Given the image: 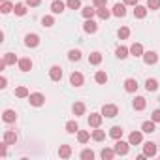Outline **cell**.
Wrapping results in <instances>:
<instances>
[{
	"label": "cell",
	"mask_w": 160,
	"mask_h": 160,
	"mask_svg": "<svg viewBox=\"0 0 160 160\" xmlns=\"http://www.w3.org/2000/svg\"><path fill=\"white\" fill-rule=\"evenodd\" d=\"M102 115L108 117V119H113V117L119 115V108H117L115 104H104V108H102Z\"/></svg>",
	"instance_id": "1"
},
{
	"label": "cell",
	"mask_w": 160,
	"mask_h": 160,
	"mask_svg": "<svg viewBox=\"0 0 160 160\" xmlns=\"http://www.w3.org/2000/svg\"><path fill=\"white\" fill-rule=\"evenodd\" d=\"M28 102H30V106L40 108V106H43V104H45V96H43L42 92H32V94L28 96Z\"/></svg>",
	"instance_id": "2"
},
{
	"label": "cell",
	"mask_w": 160,
	"mask_h": 160,
	"mask_svg": "<svg viewBox=\"0 0 160 160\" xmlns=\"http://www.w3.org/2000/svg\"><path fill=\"white\" fill-rule=\"evenodd\" d=\"M143 62H145L147 66H152V64L158 62V55H156L154 51H145V53H143Z\"/></svg>",
	"instance_id": "3"
},
{
	"label": "cell",
	"mask_w": 160,
	"mask_h": 160,
	"mask_svg": "<svg viewBox=\"0 0 160 160\" xmlns=\"http://www.w3.org/2000/svg\"><path fill=\"white\" fill-rule=\"evenodd\" d=\"M83 81H85L83 73H79V72H72V75H70V83H72L73 87H81V85H83Z\"/></svg>",
	"instance_id": "4"
},
{
	"label": "cell",
	"mask_w": 160,
	"mask_h": 160,
	"mask_svg": "<svg viewBox=\"0 0 160 160\" xmlns=\"http://www.w3.org/2000/svg\"><path fill=\"white\" fill-rule=\"evenodd\" d=\"M25 45L27 47H38L40 45V36L38 34H27L25 36Z\"/></svg>",
	"instance_id": "5"
},
{
	"label": "cell",
	"mask_w": 160,
	"mask_h": 160,
	"mask_svg": "<svg viewBox=\"0 0 160 160\" xmlns=\"http://www.w3.org/2000/svg\"><path fill=\"white\" fill-rule=\"evenodd\" d=\"M102 119H104L102 113H91V117H89V126H92V128H100Z\"/></svg>",
	"instance_id": "6"
},
{
	"label": "cell",
	"mask_w": 160,
	"mask_h": 160,
	"mask_svg": "<svg viewBox=\"0 0 160 160\" xmlns=\"http://www.w3.org/2000/svg\"><path fill=\"white\" fill-rule=\"evenodd\" d=\"M128 145H130V143H126V141H122V139H117V143H115V152L121 154V156L128 154Z\"/></svg>",
	"instance_id": "7"
},
{
	"label": "cell",
	"mask_w": 160,
	"mask_h": 160,
	"mask_svg": "<svg viewBox=\"0 0 160 160\" xmlns=\"http://www.w3.org/2000/svg\"><path fill=\"white\" fill-rule=\"evenodd\" d=\"M49 79H51V81H60V79H62V68L60 66H51Z\"/></svg>",
	"instance_id": "8"
},
{
	"label": "cell",
	"mask_w": 160,
	"mask_h": 160,
	"mask_svg": "<svg viewBox=\"0 0 160 160\" xmlns=\"http://www.w3.org/2000/svg\"><path fill=\"white\" fill-rule=\"evenodd\" d=\"M138 87H139L138 81H136V79H132V77H128L126 81H124V91H126V92H136Z\"/></svg>",
	"instance_id": "9"
},
{
	"label": "cell",
	"mask_w": 160,
	"mask_h": 160,
	"mask_svg": "<svg viewBox=\"0 0 160 160\" xmlns=\"http://www.w3.org/2000/svg\"><path fill=\"white\" fill-rule=\"evenodd\" d=\"M111 13L115 17H124L126 15V4H115L113 10H111Z\"/></svg>",
	"instance_id": "10"
},
{
	"label": "cell",
	"mask_w": 160,
	"mask_h": 160,
	"mask_svg": "<svg viewBox=\"0 0 160 160\" xmlns=\"http://www.w3.org/2000/svg\"><path fill=\"white\" fill-rule=\"evenodd\" d=\"M83 30H85L87 34H94V32L98 30V25H96L92 19H87V21H85V25H83Z\"/></svg>",
	"instance_id": "11"
},
{
	"label": "cell",
	"mask_w": 160,
	"mask_h": 160,
	"mask_svg": "<svg viewBox=\"0 0 160 160\" xmlns=\"http://www.w3.org/2000/svg\"><path fill=\"white\" fill-rule=\"evenodd\" d=\"M15 119H17V115H15V111H13V109H6V111L2 113V121H4V122H8V124L15 122Z\"/></svg>",
	"instance_id": "12"
},
{
	"label": "cell",
	"mask_w": 160,
	"mask_h": 160,
	"mask_svg": "<svg viewBox=\"0 0 160 160\" xmlns=\"http://www.w3.org/2000/svg\"><path fill=\"white\" fill-rule=\"evenodd\" d=\"M143 141V134L141 132H132L130 136H128V143L130 145H139Z\"/></svg>",
	"instance_id": "13"
},
{
	"label": "cell",
	"mask_w": 160,
	"mask_h": 160,
	"mask_svg": "<svg viewBox=\"0 0 160 160\" xmlns=\"http://www.w3.org/2000/svg\"><path fill=\"white\" fill-rule=\"evenodd\" d=\"M143 152H145V156H154V154H156V145H154L152 141L143 143Z\"/></svg>",
	"instance_id": "14"
},
{
	"label": "cell",
	"mask_w": 160,
	"mask_h": 160,
	"mask_svg": "<svg viewBox=\"0 0 160 160\" xmlns=\"http://www.w3.org/2000/svg\"><path fill=\"white\" fill-rule=\"evenodd\" d=\"M143 53L145 51H143V45L141 43H132L130 45V55L132 57H143Z\"/></svg>",
	"instance_id": "15"
},
{
	"label": "cell",
	"mask_w": 160,
	"mask_h": 160,
	"mask_svg": "<svg viewBox=\"0 0 160 160\" xmlns=\"http://www.w3.org/2000/svg\"><path fill=\"white\" fill-rule=\"evenodd\" d=\"M19 70L21 72H30L32 70V60L30 58H19Z\"/></svg>",
	"instance_id": "16"
},
{
	"label": "cell",
	"mask_w": 160,
	"mask_h": 160,
	"mask_svg": "<svg viewBox=\"0 0 160 160\" xmlns=\"http://www.w3.org/2000/svg\"><path fill=\"white\" fill-rule=\"evenodd\" d=\"M154 128H156V122H154L152 119H151V121H145V122L141 124V132H145V134H152Z\"/></svg>",
	"instance_id": "17"
},
{
	"label": "cell",
	"mask_w": 160,
	"mask_h": 160,
	"mask_svg": "<svg viewBox=\"0 0 160 160\" xmlns=\"http://www.w3.org/2000/svg\"><path fill=\"white\" fill-rule=\"evenodd\" d=\"M4 141H6L8 145H15V141H17V134H15L13 130H6V132H4Z\"/></svg>",
	"instance_id": "18"
},
{
	"label": "cell",
	"mask_w": 160,
	"mask_h": 160,
	"mask_svg": "<svg viewBox=\"0 0 160 160\" xmlns=\"http://www.w3.org/2000/svg\"><path fill=\"white\" fill-rule=\"evenodd\" d=\"M145 15H147V8L145 6H134V17L136 19H145Z\"/></svg>",
	"instance_id": "19"
},
{
	"label": "cell",
	"mask_w": 160,
	"mask_h": 160,
	"mask_svg": "<svg viewBox=\"0 0 160 160\" xmlns=\"http://www.w3.org/2000/svg\"><path fill=\"white\" fill-rule=\"evenodd\" d=\"M64 8H66L64 2H60V0H53V4H51V12L53 13H62Z\"/></svg>",
	"instance_id": "20"
},
{
	"label": "cell",
	"mask_w": 160,
	"mask_h": 160,
	"mask_svg": "<svg viewBox=\"0 0 160 160\" xmlns=\"http://www.w3.org/2000/svg\"><path fill=\"white\" fill-rule=\"evenodd\" d=\"M96 15H98L100 19H104V21H106V19H109L113 13H111V12L106 8V6H102V8H96Z\"/></svg>",
	"instance_id": "21"
},
{
	"label": "cell",
	"mask_w": 160,
	"mask_h": 160,
	"mask_svg": "<svg viewBox=\"0 0 160 160\" xmlns=\"http://www.w3.org/2000/svg\"><path fill=\"white\" fill-rule=\"evenodd\" d=\"M100 62H102V53L94 51V53H91V55H89V64H92V66H98Z\"/></svg>",
	"instance_id": "22"
},
{
	"label": "cell",
	"mask_w": 160,
	"mask_h": 160,
	"mask_svg": "<svg viewBox=\"0 0 160 160\" xmlns=\"http://www.w3.org/2000/svg\"><path fill=\"white\" fill-rule=\"evenodd\" d=\"M94 81H96L98 85H106V83H108V73H106V72H102V70H100V72H96Z\"/></svg>",
	"instance_id": "23"
},
{
	"label": "cell",
	"mask_w": 160,
	"mask_h": 160,
	"mask_svg": "<svg viewBox=\"0 0 160 160\" xmlns=\"http://www.w3.org/2000/svg\"><path fill=\"white\" fill-rule=\"evenodd\" d=\"M72 109H73V115H75V117H79V115H85V104H83V102H75Z\"/></svg>",
	"instance_id": "24"
},
{
	"label": "cell",
	"mask_w": 160,
	"mask_h": 160,
	"mask_svg": "<svg viewBox=\"0 0 160 160\" xmlns=\"http://www.w3.org/2000/svg\"><path fill=\"white\" fill-rule=\"evenodd\" d=\"M145 106H147V102H145L143 96H138V98L134 100V109H136V111H143Z\"/></svg>",
	"instance_id": "25"
},
{
	"label": "cell",
	"mask_w": 160,
	"mask_h": 160,
	"mask_svg": "<svg viewBox=\"0 0 160 160\" xmlns=\"http://www.w3.org/2000/svg\"><path fill=\"white\" fill-rule=\"evenodd\" d=\"M145 89L149 91V92H154V91H158V81H156V79H147V81H145Z\"/></svg>",
	"instance_id": "26"
},
{
	"label": "cell",
	"mask_w": 160,
	"mask_h": 160,
	"mask_svg": "<svg viewBox=\"0 0 160 160\" xmlns=\"http://www.w3.org/2000/svg\"><path fill=\"white\" fill-rule=\"evenodd\" d=\"M91 139V132H87V130H79L77 132V141L79 143H87Z\"/></svg>",
	"instance_id": "27"
},
{
	"label": "cell",
	"mask_w": 160,
	"mask_h": 160,
	"mask_svg": "<svg viewBox=\"0 0 160 160\" xmlns=\"http://www.w3.org/2000/svg\"><path fill=\"white\" fill-rule=\"evenodd\" d=\"M58 154H60V158H70L72 156V147L70 145H60Z\"/></svg>",
	"instance_id": "28"
},
{
	"label": "cell",
	"mask_w": 160,
	"mask_h": 160,
	"mask_svg": "<svg viewBox=\"0 0 160 160\" xmlns=\"http://www.w3.org/2000/svg\"><path fill=\"white\" fill-rule=\"evenodd\" d=\"M81 13H83V17H85V19H92V17L96 15V8L87 6V8H83V10H81Z\"/></svg>",
	"instance_id": "29"
},
{
	"label": "cell",
	"mask_w": 160,
	"mask_h": 160,
	"mask_svg": "<svg viewBox=\"0 0 160 160\" xmlns=\"http://www.w3.org/2000/svg\"><path fill=\"white\" fill-rule=\"evenodd\" d=\"M122 132H124V130H122L121 126H113V128L109 130V136H111L113 139H121V138H122Z\"/></svg>",
	"instance_id": "30"
},
{
	"label": "cell",
	"mask_w": 160,
	"mask_h": 160,
	"mask_svg": "<svg viewBox=\"0 0 160 160\" xmlns=\"http://www.w3.org/2000/svg\"><path fill=\"white\" fill-rule=\"evenodd\" d=\"M128 53H130V49H128V47H124V45H119V47H117V51H115V55H117L119 58H126V57H128Z\"/></svg>",
	"instance_id": "31"
},
{
	"label": "cell",
	"mask_w": 160,
	"mask_h": 160,
	"mask_svg": "<svg viewBox=\"0 0 160 160\" xmlns=\"http://www.w3.org/2000/svg\"><path fill=\"white\" fill-rule=\"evenodd\" d=\"M15 96H17V98H28L30 92H28L27 87H17V89H15Z\"/></svg>",
	"instance_id": "32"
},
{
	"label": "cell",
	"mask_w": 160,
	"mask_h": 160,
	"mask_svg": "<svg viewBox=\"0 0 160 160\" xmlns=\"http://www.w3.org/2000/svg\"><path fill=\"white\" fill-rule=\"evenodd\" d=\"M66 132H68V134H75V132H79L77 122H75V121H68V122H66Z\"/></svg>",
	"instance_id": "33"
},
{
	"label": "cell",
	"mask_w": 160,
	"mask_h": 160,
	"mask_svg": "<svg viewBox=\"0 0 160 160\" xmlns=\"http://www.w3.org/2000/svg\"><path fill=\"white\" fill-rule=\"evenodd\" d=\"M13 12H15V15H19V17H23L25 13H27V4H15V8H13Z\"/></svg>",
	"instance_id": "34"
},
{
	"label": "cell",
	"mask_w": 160,
	"mask_h": 160,
	"mask_svg": "<svg viewBox=\"0 0 160 160\" xmlns=\"http://www.w3.org/2000/svg\"><path fill=\"white\" fill-rule=\"evenodd\" d=\"M92 139H94V141H104V139H106V132L100 130V128H96V130L92 132Z\"/></svg>",
	"instance_id": "35"
},
{
	"label": "cell",
	"mask_w": 160,
	"mask_h": 160,
	"mask_svg": "<svg viewBox=\"0 0 160 160\" xmlns=\"http://www.w3.org/2000/svg\"><path fill=\"white\" fill-rule=\"evenodd\" d=\"M115 154H117V152H115V149H108V147H106V149H102V158H104V160H111Z\"/></svg>",
	"instance_id": "36"
},
{
	"label": "cell",
	"mask_w": 160,
	"mask_h": 160,
	"mask_svg": "<svg viewBox=\"0 0 160 160\" xmlns=\"http://www.w3.org/2000/svg\"><path fill=\"white\" fill-rule=\"evenodd\" d=\"M13 4L12 2H8V0H4V2H2V6H0V12H2V13H10V12H13Z\"/></svg>",
	"instance_id": "37"
},
{
	"label": "cell",
	"mask_w": 160,
	"mask_h": 160,
	"mask_svg": "<svg viewBox=\"0 0 160 160\" xmlns=\"http://www.w3.org/2000/svg\"><path fill=\"white\" fill-rule=\"evenodd\" d=\"M4 62L10 66V64H15V62H19V60H17V57H15L13 53H6V55H4Z\"/></svg>",
	"instance_id": "38"
},
{
	"label": "cell",
	"mask_w": 160,
	"mask_h": 160,
	"mask_svg": "<svg viewBox=\"0 0 160 160\" xmlns=\"http://www.w3.org/2000/svg\"><path fill=\"white\" fill-rule=\"evenodd\" d=\"M68 58H70V60H75V62H77L79 58H81V51H79V49H72V51L68 53Z\"/></svg>",
	"instance_id": "39"
},
{
	"label": "cell",
	"mask_w": 160,
	"mask_h": 160,
	"mask_svg": "<svg viewBox=\"0 0 160 160\" xmlns=\"http://www.w3.org/2000/svg\"><path fill=\"white\" fill-rule=\"evenodd\" d=\"M66 6H68L70 10H79V8H81V0H68Z\"/></svg>",
	"instance_id": "40"
},
{
	"label": "cell",
	"mask_w": 160,
	"mask_h": 160,
	"mask_svg": "<svg viewBox=\"0 0 160 160\" xmlns=\"http://www.w3.org/2000/svg\"><path fill=\"white\" fill-rule=\"evenodd\" d=\"M42 25H43V27H53V25H55V19H53V15H45V17L42 19Z\"/></svg>",
	"instance_id": "41"
},
{
	"label": "cell",
	"mask_w": 160,
	"mask_h": 160,
	"mask_svg": "<svg viewBox=\"0 0 160 160\" xmlns=\"http://www.w3.org/2000/svg\"><path fill=\"white\" fill-rule=\"evenodd\" d=\"M128 36H130V28H128V27L119 28V38H121V40H126Z\"/></svg>",
	"instance_id": "42"
},
{
	"label": "cell",
	"mask_w": 160,
	"mask_h": 160,
	"mask_svg": "<svg viewBox=\"0 0 160 160\" xmlns=\"http://www.w3.org/2000/svg\"><path fill=\"white\" fill-rule=\"evenodd\" d=\"M81 158H83V160H92V158H94V152H92L91 149H85V151L81 152Z\"/></svg>",
	"instance_id": "43"
},
{
	"label": "cell",
	"mask_w": 160,
	"mask_h": 160,
	"mask_svg": "<svg viewBox=\"0 0 160 160\" xmlns=\"http://www.w3.org/2000/svg\"><path fill=\"white\" fill-rule=\"evenodd\" d=\"M147 8L158 10V8H160V0H147Z\"/></svg>",
	"instance_id": "44"
},
{
	"label": "cell",
	"mask_w": 160,
	"mask_h": 160,
	"mask_svg": "<svg viewBox=\"0 0 160 160\" xmlns=\"http://www.w3.org/2000/svg\"><path fill=\"white\" fill-rule=\"evenodd\" d=\"M25 4H27V6H30V8H36V6H40V4H42V0H25Z\"/></svg>",
	"instance_id": "45"
},
{
	"label": "cell",
	"mask_w": 160,
	"mask_h": 160,
	"mask_svg": "<svg viewBox=\"0 0 160 160\" xmlns=\"http://www.w3.org/2000/svg\"><path fill=\"white\" fill-rule=\"evenodd\" d=\"M151 119H152L154 122H160V109H154V111H152V117H151Z\"/></svg>",
	"instance_id": "46"
},
{
	"label": "cell",
	"mask_w": 160,
	"mask_h": 160,
	"mask_svg": "<svg viewBox=\"0 0 160 160\" xmlns=\"http://www.w3.org/2000/svg\"><path fill=\"white\" fill-rule=\"evenodd\" d=\"M102 6H108V0H94V8H102Z\"/></svg>",
	"instance_id": "47"
},
{
	"label": "cell",
	"mask_w": 160,
	"mask_h": 160,
	"mask_svg": "<svg viewBox=\"0 0 160 160\" xmlns=\"http://www.w3.org/2000/svg\"><path fill=\"white\" fill-rule=\"evenodd\" d=\"M6 147H8V143H6V141L0 145V156H6V152H8V151H6Z\"/></svg>",
	"instance_id": "48"
},
{
	"label": "cell",
	"mask_w": 160,
	"mask_h": 160,
	"mask_svg": "<svg viewBox=\"0 0 160 160\" xmlns=\"http://www.w3.org/2000/svg\"><path fill=\"white\" fill-rule=\"evenodd\" d=\"M6 85H8V79L2 75V77H0V87H2V89H6Z\"/></svg>",
	"instance_id": "49"
},
{
	"label": "cell",
	"mask_w": 160,
	"mask_h": 160,
	"mask_svg": "<svg viewBox=\"0 0 160 160\" xmlns=\"http://www.w3.org/2000/svg\"><path fill=\"white\" fill-rule=\"evenodd\" d=\"M124 4H126V6H136L138 0H124Z\"/></svg>",
	"instance_id": "50"
},
{
	"label": "cell",
	"mask_w": 160,
	"mask_h": 160,
	"mask_svg": "<svg viewBox=\"0 0 160 160\" xmlns=\"http://www.w3.org/2000/svg\"><path fill=\"white\" fill-rule=\"evenodd\" d=\"M2 2H4V0H2Z\"/></svg>",
	"instance_id": "51"
}]
</instances>
